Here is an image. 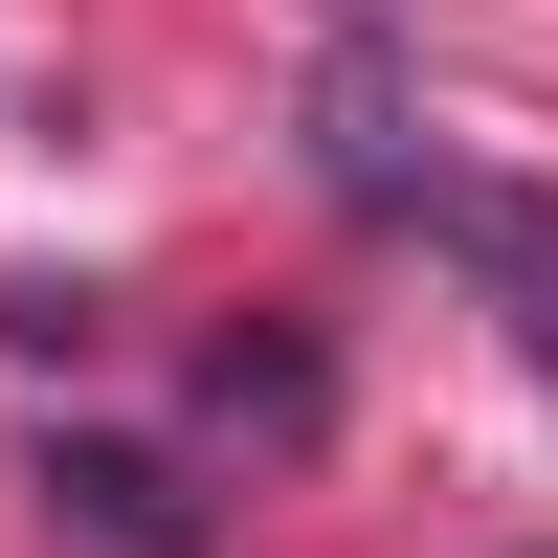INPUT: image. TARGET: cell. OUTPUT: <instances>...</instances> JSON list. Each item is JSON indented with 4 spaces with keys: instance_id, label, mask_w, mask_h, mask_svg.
<instances>
[{
    "instance_id": "1",
    "label": "cell",
    "mask_w": 558,
    "mask_h": 558,
    "mask_svg": "<svg viewBox=\"0 0 558 558\" xmlns=\"http://www.w3.org/2000/svg\"><path fill=\"white\" fill-rule=\"evenodd\" d=\"M402 223H425V246L514 313V357L558 380V202H514V179H402Z\"/></svg>"
},
{
    "instance_id": "2",
    "label": "cell",
    "mask_w": 558,
    "mask_h": 558,
    "mask_svg": "<svg viewBox=\"0 0 558 558\" xmlns=\"http://www.w3.org/2000/svg\"><path fill=\"white\" fill-rule=\"evenodd\" d=\"M23 492H45L89 558H223L202 514H179V470H157V447H68V425H45V470H23Z\"/></svg>"
},
{
    "instance_id": "3",
    "label": "cell",
    "mask_w": 558,
    "mask_h": 558,
    "mask_svg": "<svg viewBox=\"0 0 558 558\" xmlns=\"http://www.w3.org/2000/svg\"><path fill=\"white\" fill-rule=\"evenodd\" d=\"M202 402H223V425H268V447H313V425H336V357H313V336H223Z\"/></svg>"
},
{
    "instance_id": "4",
    "label": "cell",
    "mask_w": 558,
    "mask_h": 558,
    "mask_svg": "<svg viewBox=\"0 0 558 558\" xmlns=\"http://www.w3.org/2000/svg\"><path fill=\"white\" fill-rule=\"evenodd\" d=\"M0 336H23V357H89V336H112V313H89L68 268H0Z\"/></svg>"
}]
</instances>
